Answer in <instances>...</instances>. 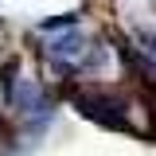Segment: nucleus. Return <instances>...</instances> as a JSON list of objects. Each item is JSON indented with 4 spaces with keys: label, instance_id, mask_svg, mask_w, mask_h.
<instances>
[{
    "label": "nucleus",
    "instance_id": "2",
    "mask_svg": "<svg viewBox=\"0 0 156 156\" xmlns=\"http://www.w3.org/2000/svg\"><path fill=\"white\" fill-rule=\"evenodd\" d=\"M78 16H58V20H43L39 23V31H55V27H74Z\"/></svg>",
    "mask_w": 156,
    "mask_h": 156
},
{
    "label": "nucleus",
    "instance_id": "1",
    "mask_svg": "<svg viewBox=\"0 0 156 156\" xmlns=\"http://www.w3.org/2000/svg\"><path fill=\"white\" fill-rule=\"evenodd\" d=\"M70 98H74L78 113L90 117V121H94V125H101V129H121V133H129V129H133L125 101H121V98H113L109 90H94V86H70Z\"/></svg>",
    "mask_w": 156,
    "mask_h": 156
}]
</instances>
